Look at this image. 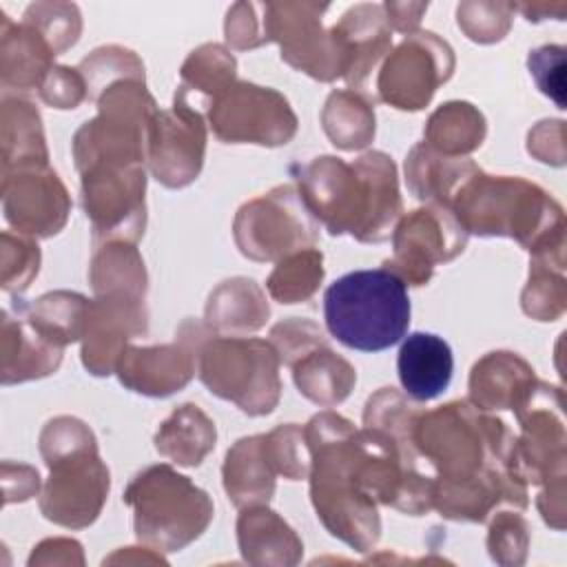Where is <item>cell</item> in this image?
<instances>
[{
    "instance_id": "6da1fadb",
    "label": "cell",
    "mask_w": 567,
    "mask_h": 567,
    "mask_svg": "<svg viewBox=\"0 0 567 567\" xmlns=\"http://www.w3.org/2000/svg\"><path fill=\"white\" fill-rule=\"evenodd\" d=\"M299 195L330 235L350 233L359 241H385L401 215L396 168L381 151L354 164L323 155L297 168Z\"/></svg>"
},
{
    "instance_id": "7a4b0ae2",
    "label": "cell",
    "mask_w": 567,
    "mask_h": 567,
    "mask_svg": "<svg viewBox=\"0 0 567 567\" xmlns=\"http://www.w3.org/2000/svg\"><path fill=\"white\" fill-rule=\"evenodd\" d=\"M465 233L518 239L534 257L563 252V210L536 184L485 175L474 166L447 199Z\"/></svg>"
},
{
    "instance_id": "3957f363",
    "label": "cell",
    "mask_w": 567,
    "mask_h": 567,
    "mask_svg": "<svg viewBox=\"0 0 567 567\" xmlns=\"http://www.w3.org/2000/svg\"><path fill=\"white\" fill-rule=\"evenodd\" d=\"M323 319L328 332L346 348L388 350L410 326L408 286L385 266L352 270L326 288Z\"/></svg>"
},
{
    "instance_id": "277c9868",
    "label": "cell",
    "mask_w": 567,
    "mask_h": 567,
    "mask_svg": "<svg viewBox=\"0 0 567 567\" xmlns=\"http://www.w3.org/2000/svg\"><path fill=\"white\" fill-rule=\"evenodd\" d=\"M40 452L51 470L40 498L42 514L71 529L91 525L109 494V470L91 430L78 419L58 416L44 425Z\"/></svg>"
},
{
    "instance_id": "5b68a950",
    "label": "cell",
    "mask_w": 567,
    "mask_h": 567,
    "mask_svg": "<svg viewBox=\"0 0 567 567\" xmlns=\"http://www.w3.org/2000/svg\"><path fill=\"white\" fill-rule=\"evenodd\" d=\"M135 512V534L159 551H179L195 540L213 518V503L204 489L171 465L140 472L124 492Z\"/></svg>"
},
{
    "instance_id": "8992f818",
    "label": "cell",
    "mask_w": 567,
    "mask_h": 567,
    "mask_svg": "<svg viewBox=\"0 0 567 567\" xmlns=\"http://www.w3.org/2000/svg\"><path fill=\"white\" fill-rule=\"evenodd\" d=\"M197 374L204 385L259 416L279 401V352L270 341L241 337H213L197 352Z\"/></svg>"
},
{
    "instance_id": "52a82bcc",
    "label": "cell",
    "mask_w": 567,
    "mask_h": 567,
    "mask_svg": "<svg viewBox=\"0 0 567 567\" xmlns=\"http://www.w3.org/2000/svg\"><path fill=\"white\" fill-rule=\"evenodd\" d=\"M317 239L319 226L292 186L272 188L244 204L235 217V241L255 261L288 257L312 248Z\"/></svg>"
},
{
    "instance_id": "ba28073f",
    "label": "cell",
    "mask_w": 567,
    "mask_h": 567,
    "mask_svg": "<svg viewBox=\"0 0 567 567\" xmlns=\"http://www.w3.org/2000/svg\"><path fill=\"white\" fill-rule=\"evenodd\" d=\"M208 120L224 142H252L264 146L288 144L297 131V117L288 100L250 82H233L208 104Z\"/></svg>"
},
{
    "instance_id": "9c48e42d",
    "label": "cell",
    "mask_w": 567,
    "mask_h": 567,
    "mask_svg": "<svg viewBox=\"0 0 567 567\" xmlns=\"http://www.w3.org/2000/svg\"><path fill=\"white\" fill-rule=\"evenodd\" d=\"M261 42H279L288 64L323 82L343 75L341 51L332 33L321 29L328 4L284 2L261 4Z\"/></svg>"
},
{
    "instance_id": "30bf717a",
    "label": "cell",
    "mask_w": 567,
    "mask_h": 567,
    "mask_svg": "<svg viewBox=\"0 0 567 567\" xmlns=\"http://www.w3.org/2000/svg\"><path fill=\"white\" fill-rule=\"evenodd\" d=\"M144 166L97 164L82 171V199L93 241H137L144 233Z\"/></svg>"
},
{
    "instance_id": "8fae6325",
    "label": "cell",
    "mask_w": 567,
    "mask_h": 567,
    "mask_svg": "<svg viewBox=\"0 0 567 567\" xmlns=\"http://www.w3.org/2000/svg\"><path fill=\"white\" fill-rule=\"evenodd\" d=\"M454 69V55L447 42L430 31L410 33L385 58L377 91L383 102L401 111L423 109L439 84H443Z\"/></svg>"
},
{
    "instance_id": "7c38bea8",
    "label": "cell",
    "mask_w": 567,
    "mask_h": 567,
    "mask_svg": "<svg viewBox=\"0 0 567 567\" xmlns=\"http://www.w3.org/2000/svg\"><path fill=\"white\" fill-rule=\"evenodd\" d=\"M394 255L383 266L412 286L430 281L434 266L454 259L467 244L465 228L450 208L430 204L405 215L392 230Z\"/></svg>"
},
{
    "instance_id": "4fadbf2b",
    "label": "cell",
    "mask_w": 567,
    "mask_h": 567,
    "mask_svg": "<svg viewBox=\"0 0 567 567\" xmlns=\"http://www.w3.org/2000/svg\"><path fill=\"white\" fill-rule=\"evenodd\" d=\"M4 219L24 235L51 237L66 221L71 202L49 164L2 173Z\"/></svg>"
},
{
    "instance_id": "5bb4252c",
    "label": "cell",
    "mask_w": 567,
    "mask_h": 567,
    "mask_svg": "<svg viewBox=\"0 0 567 567\" xmlns=\"http://www.w3.org/2000/svg\"><path fill=\"white\" fill-rule=\"evenodd\" d=\"M204 146L202 113L175 100L173 111H157L151 126L148 164L153 175L168 188L190 184L202 168Z\"/></svg>"
},
{
    "instance_id": "9a60e30c",
    "label": "cell",
    "mask_w": 567,
    "mask_h": 567,
    "mask_svg": "<svg viewBox=\"0 0 567 567\" xmlns=\"http://www.w3.org/2000/svg\"><path fill=\"white\" fill-rule=\"evenodd\" d=\"M146 332L144 297L100 295L89 301V317L82 346V363L95 377H106L117 368L131 334Z\"/></svg>"
},
{
    "instance_id": "2e32d148",
    "label": "cell",
    "mask_w": 567,
    "mask_h": 567,
    "mask_svg": "<svg viewBox=\"0 0 567 567\" xmlns=\"http://www.w3.org/2000/svg\"><path fill=\"white\" fill-rule=\"evenodd\" d=\"M182 341L155 348H126L117 361L120 381L133 392L148 396H168L184 388L193 372L197 354L193 341L179 330Z\"/></svg>"
},
{
    "instance_id": "e0dca14e",
    "label": "cell",
    "mask_w": 567,
    "mask_h": 567,
    "mask_svg": "<svg viewBox=\"0 0 567 567\" xmlns=\"http://www.w3.org/2000/svg\"><path fill=\"white\" fill-rule=\"evenodd\" d=\"M330 33L343 58V78L350 86L361 89L370 71L390 49L392 35L383 7L359 4L350 9Z\"/></svg>"
},
{
    "instance_id": "ac0fdd59",
    "label": "cell",
    "mask_w": 567,
    "mask_h": 567,
    "mask_svg": "<svg viewBox=\"0 0 567 567\" xmlns=\"http://www.w3.org/2000/svg\"><path fill=\"white\" fill-rule=\"evenodd\" d=\"M64 346L51 341L29 317L27 306L18 303V317L2 310V383H22L58 370Z\"/></svg>"
},
{
    "instance_id": "d6986e66",
    "label": "cell",
    "mask_w": 567,
    "mask_h": 567,
    "mask_svg": "<svg viewBox=\"0 0 567 567\" xmlns=\"http://www.w3.org/2000/svg\"><path fill=\"white\" fill-rule=\"evenodd\" d=\"M396 372L403 390L414 401H432L443 394L452 381V348L439 334L412 332L399 348Z\"/></svg>"
},
{
    "instance_id": "ffe728a7",
    "label": "cell",
    "mask_w": 567,
    "mask_h": 567,
    "mask_svg": "<svg viewBox=\"0 0 567 567\" xmlns=\"http://www.w3.org/2000/svg\"><path fill=\"white\" fill-rule=\"evenodd\" d=\"M534 370L512 352H489L470 377V399L478 410H516L534 388Z\"/></svg>"
},
{
    "instance_id": "44dd1931",
    "label": "cell",
    "mask_w": 567,
    "mask_h": 567,
    "mask_svg": "<svg viewBox=\"0 0 567 567\" xmlns=\"http://www.w3.org/2000/svg\"><path fill=\"white\" fill-rule=\"evenodd\" d=\"M58 53L29 22L13 24L2 16V84L4 89H40Z\"/></svg>"
},
{
    "instance_id": "7402d4cb",
    "label": "cell",
    "mask_w": 567,
    "mask_h": 567,
    "mask_svg": "<svg viewBox=\"0 0 567 567\" xmlns=\"http://www.w3.org/2000/svg\"><path fill=\"white\" fill-rule=\"evenodd\" d=\"M237 538L244 560L252 565H295L303 545L275 512L252 505L237 520Z\"/></svg>"
},
{
    "instance_id": "603a6c76",
    "label": "cell",
    "mask_w": 567,
    "mask_h": 567,
    "mask_svg": "<svg viewBox=\"0 0 567 567\" xmlns=\"http://www.w3.org/2000/svg\"><path fill=\"white\" fill-rule=\"evenodd\" d=\"M224 487L237 507L264 505L275 492V470L266 456L264 434L235 443L224 463Z\"/></svg>"
},
{
    "instance_id": "cb8c5ba5",
    "label": "cell",
    "mask_w": 567,
    "mask_h": 567,
    "mask_svg": "<svg viewBox=\"0 0 567 567\" xmlns=\"http://www.w3.org/2000/svg\"><path fill=\"white\" fill-rule=\"evenodd\" d=\"M40 115L29 100H2V173L40 166L47 162Z\"/></svg>"
},
{
    "instance_id": "d4e9b609",
    "label": "cell",
    "mask_w": 567,
    "mask_h": 567,
    "mask_svg": "<svg viewBox=\"0 0 567 567\" xmlns=\"http://www.w3.org/2000/svg\"><path fill=\"white\" fill-rule=\"evenodd\" d=\"M292 370L299 392L323 408L341 403L357 381L354 368L337 357L326 343L295 361Z\"/></svg>"
},
{
    "instance_id": "484cf974",
    "label": "cell",
    "mask_w": 567,
    "mask_h": 567,
    "mask_svg": "<svg viewBox=\"0 0 567 567\" xmlns=\"http://www.w3.org/2000/svg\"><path fill=\"white\" fill-rule=\"evenodd\" d=\"M268 303L252 279L235 277L224 281L208 299L206 321L221 332H250L266 323Z\"/></svg>"
},
{
    "instance_id": "4316f807",
    "label": "cell",
    "mask_w": 567,
    "mask_h": 567,
    "mask_svg": "<svg viewBox=\"0 0 567 567\" xmlns=\"http://www.w3.org/2000/svg\"><path fill=\"white\" fill-rule=\"evenodd\" d=\"M215 423L193 403L179 405L157 430L155 447L177 465H199L215 447Z\"/></svg>"
},
{
    "instance_id": "83f0119b",
    "label": "cell",
    "mask_w": 567,
    "mask_h": 567,
    "mask_svg": "<svg viewBox=\"0 0 567 567\" xmlns=\"http://www.w3.org/2000/svg\"><path fill=\"white\" fill-rule=\"evenodd\" d=\"M427 146L447 157L481 146L485 137L483 115L467 102H447L436 109L425 126Z\"/></svg>"
},
{
    "instance_id": "f1b7e54d",
    "label": "cell",
    "mask_w": 567,
    "mask_h": 567,
    "mask_svg": "<svg viewBox=\"0 0 567 567\" xmlns=\"http://www.w3.org/2000/svg\"><path fill=\"white\" fill-rule=\"evenodd\" d=\"M323 128L343 151L363 148L374 137V111L354 91H334L323 109Z\"/></svg>"
},
{
    "instance_id": "f546056e",
    "label": "cell",
    "mask_w": 567,
    "mask_h": 567,
    "mask_svg": "<svg viewBox=\"0 0 567 567\" xmlns=\"http://www.w3.org/2000/svg\"><path fill=\"white\" fill-rule=\"evenodd\" d=\"M91 284L95 295H133L144 297L146 272L133 246L122 241H111L104 250H97L91 264Z\"/></svg>"
},
{
    "instance_id": "4dcf8cb0",
    "label": "cell",
    "mask_w": 567,
    "mask_h": 567,
    "mask_svg": "<svg viewBox=\"0 0 567 567\" xmlns=\"http://www.w3.org/2000/svg\"><path fill=\"white\" fill-rule=\"evenodd\" d=\"M31 321L58 346H66L84 337L89 301L78 292H47L27 308Z\"/></svg>"
},
{
    "instance_id": "1f68e13d",
    "label": "cell",
    "mask_w": 567,
    "mask_h": 567,
    "mask_svg": "<svg viewBox=\"0 0 567 567\" xmlns=\"http://www.w3.org/2000/svg\"><path fill=\"white\" fill-rule=\"evenodd\" d=\"M235 58L219 44H204L182 66L179 93L202 95L208 104L235 80Z\"/></svg>"
},
{
    "instance_id": "d6a6232c",
    "label": "cell",
    "mask_w": 567,
    "mask_h": 567,
    "mask_svg": "<svg viewBox=\"0 0 567 567\" xmlns=\"http://www.w3.org/2000/svg\"><path fill=\"white\" fill-rule=\"evenodd\" d=\"M323 257L317 248L297 250L279 261L268 277V292L279 303L306 301L323 279Z\"/></svg>"
},
{
    "instance_id": "836d02e7",
    "label": "cell",
    "mask_w": 567,
    "mask_h": 567,
    "mask_svg": "<svg viewBox=\"0 0 567 567\" xmlns=\"http://www.w3.org/2000/svg\"><path fill=\"white\" fill-rule=\"evenodd\" d=\"M40 268V250L29 237L2 233V288L20 295L29 288Z\"/></svg>"
},
{
    "instance_id": "e575fe53",
    "label": "cell",
    "mask_w": 567,
    "mask_h": 567,
    "mask_svg": "<svg viewBox=\"0 0 567 567\" xmlns=\"http://www.w3.org/2000/svg\"><path fill=\"white\" fill-rule=\"evenodd\" d=\"M24 22L35 27L55 53L75 44L80 33V16L73 4H31L24 13Z\"/></svg>"
},
{
    "instance_id": "d590c367",
    "label": "cell",
    "mask_w": 567,
    "mask_h": 567,
    "mask_svg": "<svg viewBox=\"0 0 567 567\" xmlns=\"http://www.w3.org/2000/svg\"><path fill=\"white\" fill-rule=\"evenodd\" d=\"M270 337H272L275 350L279 352V359L288 365L299 361L303 354H308L317 346L326 343L321 328L306 319H292L286 323H277L272 328Z\"/></svg>"
},
{
    "instance_id": "8d00e7d4",
    "label": "cell",
    "mask_w": 567,
    "mask_h": 567,
    "mask_svg": "<svg viewBox=\"0 0 567 567\" xmlns=\"http://www.w3.org/2000/svg\"><path fill=\"white\" fill-rule=\"evenodd\" d=\"M40 95L55 109H75L86 95L82 73L69 66H53L40 84Z\"/></svg>"
},
{
    "instance_id": "74e56055",
    "label": "cell",
    "mask_w": 567,
    "mask_h": 567,
    "mask_svg": "<svg viewBox=\"0 0 567 567\" xmlns=\"http://www.w3.org/2000/svg\"><path fill=\"white\" fill-rule=\"evenodd\" d=\"M520 525H525V520L518 518V516H514V514H503V516H498V518L492 523L487 545H489V554H492L494 560L503 563V560H505V554H507V551H514V549H518L520 554H525V545H527L525 532H523L520 536L514 534L516 527H520Z\"/></svg>"
}]
</instances>
